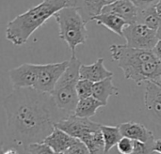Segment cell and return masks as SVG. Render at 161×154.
I'll return each instance as SVG.
<instances>
[{"label":"cell","mask_w":161,"mask_h":154,"mask_svg":"<svg viewBox=\"0 0 161 154\" xmlns=\"http://www.w3.org/2000/svg\"><path fill=\"white\" fill-rule=\"evenodd\" d=\"M8 135L25 151L30 144L42 142L55 125L69 116L57 106L51 93L35 88H13L4 100Z\"/></svg>","instance_id":"obj_1"},{"label":"cell","mask_w":161,"mask_h":154,"mask_svg":"<svg viewBox=\"0 0 161 154\" xmlns=\"http://www.w3.org/2000/svg\"><path fill=\"white\" fill-rule=\"evenodd\" d=\"M112 59L117 62L127 80L138 86L142 83H158L161 77V61L152 50H141L126 44H113L109 47Z\"/></svg>","instance_id":"obj_2"},{"label":"cell","mask_w":161,"mask_h":154,"mask_svg":"<svg viewBox=\"0 0 161 154\" xmlns=\"http://www.w3.org/2000/svg\"><path fill=\"white\" fill-rule=\"evenodd\" d=\"M67 7L66 0H43L12 19L6 28V38L15 46L25 44L30 36L48 19Z\"/></svg>","instance_id":"obj_3"},{"label":"cell","mask_w":161,"mask_h":154,"mask_svg":"<svg viewBox=\"0 0 161 154\" xmlns=\"http://www.w3.org/2000/svg\"><path fill=\"white\" fill-rule=\"evenodd\" d=\"M81 65L82 63L76 56H72L67 70L51 93L58 109L66 115H74L79 101L76 92V85L80 80Z\"/></svg>","instance_id":"obj_4"},{"label":"cell","mask_w":161,"mask_h":154,"mask_svg":"<svg viewBox=\"0 0 161 154\" xmlns=\"http://www.w3.org/2000/svg\"><path fill=\"white\" fill-rule=\"evenodd\" d=\"M58 25V36L69 46L72 56H75L78 45L86 43L88 40L87 23L79 12L70 7H65L54 16Z\"/></svg>","instance_id":"obj_5"},{"label":"cell","mask_w":161,"mask_h":154,"mask_svg":"<svg viewBox=\"0 0 161 154\" xmlns=\"http://www.w3.org/2000/svg\"><path fill=\"white\" fill-rule=\"evenodd\" d=\"M123 37L127 46L141 50H153L158 41L156 30L138 23L127 25L124 29Z\"/></svg>","instance_id":"obj_6"},{"label":"cell","mask_w":161,"mask_h":154,"mask_svg":"<svg viewBox=\"0 0 161 154\" xmlns=\"http://www.w3.org/2000/svg\"><path fill=\"white\" fill-rule=\"evenodd\" d=\"M68 66L69 60L58 63L39 64L38 81L34 88L42 92L52 93Z\"/></svg>","instance_id":"obj_7"},{"label":"cell","mask_w":161,"mask_h":154,"mask_svg":"<svg viewBox=\"0 0 161 154\" xmlns=\"http://www.w3.org/2000/svg\"><path fill=\"white\" fill-rule=\"evenodd\" d=\"M101 125L102 124L92 121L90 119L69 115L59 120L55 127L64 131L71 136L81 141L88 135L101 130Z\"/></svg>","instance_id":"obj_8"},{"label":"cell","mask_w":161,"mask_h":154,"mask_svg":"<svg viewBox=\"0 0 161 154\" xmlns=\"http://www.w3.org/2000/svg\"><path fill=\"white\" fill-rule=\"evenodd\" d=\"M39 64L24 63L9 70L8 76L13 88H34L38 81Z\"/></svg>","instance_id":"obj_9"},{"label":"cell","mask_w":161,"mask_h":154,"mask_svg":"<svg viewBox=\"0 0 161 154\" xmlns=\"http://www.w3.org/2000/svg\"><path fill=\"white\" fill-rule=\"evenodd\" d=\"M115 1L117 0H66L67 7L75 8L87 24Z\"/></svg>","instance_id":"obj_10"},{"label":"cell","mask_w":161,"mask_h":154,"mask_svg":"<svg viewBox=\"0 0 161 154\" xmlns=\"http://www.w3.org/2000/svg\"><path fill=\"white\" fill-rule=\"evenodd\" d=\"M102 12L113 13L124 19L128 24H137L139 8L131 0H117L114 3L105 7Z\"/></svg>","instance_id":"obj_11"},{"label":"cell","mask_w":161,"mask_h":154,"mask_svg":"<svg viewBox=\"0 0 161 154\" xmlns=\"http://www.w3.org/2000/svg\"><path fill=\"white\" fill-rule=\"evenodd\" d=\"M119 128L123 137H127L134 141H139L145 144L152 143L156 140L152 131L147 129L142 123L135 121L124 122L119 125Z\"/></svg>","instance_id":"obj_12"},{"label":"cell","mask_w":161,"mask_h":154,"mask_svg":"<svg viewBox=\"0 0 161 154\" xmlns=\"http://www.w3.org/2000/svg\"><path fill=\"white\" fill-rule=\"evenodd\" d=\"M144 105L150 114L161 124V87L156 83L147 82L144 93Z\"/></svg>","instance_id":"obj_13"},{"label":"cell","mask_w":161,"mask_h":154,"mask_svg":"<svg viewBox=\"0 0 161 154\" xmlns=\"http://www.w3.org/2000/svg\"><path fill=\"white\" fill-rule=\"evenodd\" d=\"M80 140L76 139L64 131L55 127L54 131L42 141L44 144L49 146L55 152L63 154L72 146L78 143Z\"/></svg>","instance_id":"obj_14"},{"label":"cell","mask_w":161,"mask_h":154,"mask_svg":"<svg viewBox=\"0 0 161 154\" xmlns=\"http://www.w3.org/2000/svg\"><path fill=\"white\" fill-rule=\"evenodd\" d=\"M109 77H113V72L105 67L104 58L102 57L98 58L92 64H82L80 67V79L89 80L95 84Z\"/></svg>","instance_id":"obj_15"},{"label":"cell","mask_w":161,"mask_h":154,"mask_svg":"<svg viewBox=\"0 0 161 154\" xmlns=\"http://www.w3.org/2000/svg\"><path fill=\"white\" fill-rule=\"evenodd\" d=\"M92 21H95L97 24L103 25L108 30L112 31L118 36H124V29L129 25L124 19L119 17L113 13L101 12L97 16H95Z\"/></svg>","instance_id":"obj_16"},{"label":"cell","mask_w":161,"mask_h":154,"mask_svg":"<svg viewBox=\"0 0 161 154\" xmlns=\"http://www.w3.org/2000/svg\"><path fill=\"white\" fill-rule=\"evenodd\" d=\"M117 95H119V89L114 85L112 77L94 84L92 97L101 102L105 106L108 105V101L109 97Z\"/></svg>","instance_id":"obj_17"},{"label":"cell","mask_w":161,"mask_h":154,"mask_svg":"<svg viewBox=\"0 0 161 154\" xmlns=\"http://www.w3.org/2000/svg\"><path fill=\"white\" fill-rule=\"evenodd\" d=\"M103 106L105 105L101 102H99L98 100H96L94 97L92 96L78 101L74 115L79 118L91 119L96 114L97 110Z\"/></svg>","instance_id":"obj_18"},{"label":"cell","mask_w":161,"mask_h":154,"mask_svg":"<svg viewBox=\"0 0 161 154\" xmlns=\"http://www.w3.org/2000/svg\"><path fill=\"white\" fill-rule=\"evenodd\" d=\"M137 23L157 31L161 26V14L157 10L156 6L145 9H139Z\"/></svg>","instance_id":"obj_19"},{"label":"cell","mask_w":161,"mask_h":154,"mask_svg":"<svg viewBox=\"0 0 161 154\" xmlns=\"http://www.w3.org/2000/svg\"><path fill=\"white\" fill-rule=\"evenodd\" d=\"M101 132L105 141V154H108L113 147H117L118 143L123 138V135L119 126L101 125Z\"/></svg>","instance_id":"obj_20"},{"label":"cell","mask_w":161,"mask_h":154,"mask_svg":"<svg viewBox=\"0 0 161 154\" xmlns=\"http://www.w3.org/2000/svg\"><path fill=\"white\" fill-rule=\"evenodd\" d=\"M81 141L87 146L90 154H105V141L101 130L88 135Z\"/></svg>","instance_id":"obj_21"},{"label":"cell","mask_w":161,"mask_h":154,"mask_svg":"<svg viewBox=\"0 0 161 154\" xmlns=\"http://www.w3.org/2000/svg\"><path fill=\"white\" fill-rule=\"evenodd\" d=\"M93 87H94V83L89 80L80 79L76 85V92L79 100L92 97L93 93Z\"/></svg>","instance_id":"obj_22"},{"label":"cell","mask_w":161,"mask_h":154,"mask_svg":"<svg viewBox=\"0 0 161 154\" xmlns=\"http://www.w3.org/2000/svg\"><path fill=\"white\" fill-rule=\"evenodd\" d=\"M25 151H27L29 154H58L55 152L49 146H47L43 142L30 144L26 148Z\"/></svg>","instance_id":"obj_23"},{"label":"cell","mask_w":161,"mask_h":154,"mask_svg":"<svg viewBox=\"0 0 161 154\" xmlns=\"http://www.w3.org/2000/svg\"><path fill=\"white\" fill-rule=\"evenodd\" d=\"M154 142L145 144V143H142L139 141H135L134 150L131 154H155Z\"/></svg>","instance_id":"obj_24"},{"label":"cell","mask_w":161,"mask_h":154,"mask_svg":"<svg viewBox=\"0 0 161 154\" xmlns=\"http://www.w3.org/2000/svg\"><path fill=\"white\" fill-rule=\"evenodd\" d=\"M134 140L127 137H123L117 145V150L120 154H131L134 150Z\"/></svg>","instance_id":"obj_25"},{"label":"cell","mask_w":161,"mask_h":154,"mask_svg":"<svg viewBox=\"0 0 161 154\" xmlns=\"http://www.w3.org/2000/svg\"><path fill=\"white\" fill-rule=\"evenodd\" d=\"M63 154H90V151L87 146L82 141H79L78 143L68 149Z\"/></svg>","instance_id":"obj_26"},{"label":"cell","mask_w":161,"mask_h":154,"mask_svg":"<svg viewBox=\"0 0 161 154\" xmlns=\"http://www.w3.org/2000/svg\"><path fill=\"white\" fill-rule=\"evenodd\" d=\"M131 1L139 9H145L157 6L159 0H131Z\"/></svg>","instance_id":"obj_27"},{"label":"cell","mask_w":161,"mask_h":154,"mask_svg":"<svg viewBox=\"0 0 161 154\" xmlns=\"http://www.w3.org/2000/svg\"><path fill=\"white\" fill-rule=\"evenodd\" d=\"M154 55L156 56V57L161 61V40H158V43L156 44V46L154 47V49L152 50Z\"/></svg>","instance_id":"obj_28"},{"label":"cell","mask_w":161,"mask_h":154,"mask_svg":"<svg viewBox=\"0 0 161 154\" xmlns=\"http://www.w3.org/2000/svg\"><path fill=\"white\" fill-rule=\"evenodd\" d=\"M154 151L155 153L161 154V139H156L154 142Z\"/></svg>","instance_id":"obj_29"},{"label":"cell","mask_w":161,"mask_h":154,"mask_svg":"<svg viewBox=\"0 0 161 154\" xmlns=\"http://www.w3.org/2000/svg\"><path fill=\"white\" fill-rule=\"evenodd\" d=\"M2 154H18V152H17L15 150H13V149L7 150L6 151H3V149H2Z\"/></svg>","instance_id":"obj_30"},{"label":"cell","mask_w":161,"mask_h":154,"mask_svg":"<svg viewBox=\"0 0 161 154\" xmlns=\"http://www.w3.org/2000/svg\"><path fill=\"white\" fill-rule=\"evenodd\" d=\"M156 8H157V10H158V12L161 14V0L158 1V3L157 4Z\"/></svg>","instance_id":"obj_31"},{"label":"cell","mask_w":161,"mask_h":154,"mask_svg":"<svg viewBox=\"0 0 161 154\" xmlns=\"http://www.w3.org/2000/svg\"><path fill=\"white\" fill-rule=\"evenodd\" d=\"M157 34H158V40H161V26L157 30Z\"/></svg>","instance_id":"obj_32"},{"label":"cell","mask_w":161,"mask_h":154,"mask_svg":"<svg viewBox=\"0 0 161 154\" xmlns=\"http://www.w3.org/2000/svg\"><path fill=\"white\" fill-rule=\"evenodd\" d=\"M156 84H158V86H160L161 87V77H160V79L158 80V83H156Z\"/></svg>","instance_id":"obj_33"}]
</instances>
